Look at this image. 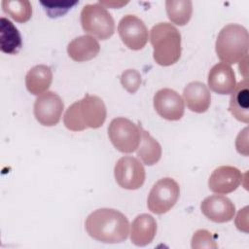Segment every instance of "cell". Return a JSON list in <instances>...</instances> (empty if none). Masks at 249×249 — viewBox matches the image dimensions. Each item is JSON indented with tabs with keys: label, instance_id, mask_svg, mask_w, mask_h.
I'll list each match as a JSON object with an SVG mask.
<instances>
[{
	"label": "cell",
	"instance_id": "obj_1",
	"mask_svg": "<svg viewBox=\"0 0 249 249\" xmlns=\"http://www.w3.org/2000/svg\"><path fill=\"white\" fill-rule=\"evenodd\" d=\"M90 237L103 243H120L128 236L127 218L113 208H100L91 212L85 223Z\"/></svg>",
	"mask_w": 249,
	"mask_h": 249
},
{
	"label": "cell",
	"instance_id": "obj_2",
	"mask_svg": "<svg viewBox=\"0 0 249 249\" xmlns=\"http://www.w3.org/2000/svg\"><path fill=\"white\" fill-rule=\"evenodd\" d=\"M107 116L103 100L96 96L86 94L84 98L70 105L63 116L66 128L72 131L85 130L88 127H100Z\"/></svg>",
	"mask_w": 249,
	"mask_h": 249
},
{
	"label": "cell",
	"instance_id": "obj_3",
	"mask_svg": "<svg viewBox=\"0 0 249 249\" xmlns=\"http://www.w3.org/2000/svg\"><path fill=\"white\" fill-rule=\"evenodd\" d=\"M153 46V57L161 66L176 63L181 56V34L169 22H160L154 25L150 33Z\"/></svg>",
	"mask_w": 249,
	"mask_h": 249
},
{
	"label": "cell",
	"instance_id": "obj_4",
	"mask_svg": "<svg viewBox=\"0 0 249 249\" xmlns=\"http://www.w3.org/2000/svg\"><path fill=\"white\" fill-rule=\"evenodd\" d=\"M248 31L236 23L224 26L219 32L215 44L218 58L229 65L237 63L248 56Z\"/></svg>",
	"mask_w": 249,
	"mask_h": 249
},
{
	"label": "cell",
	"instance_id": "obj_5",
	"mask_svg": "<svg viewBox=\"0 0 249 249\" xmlns=\"http://www.w3.org/2000/svg\"><path fill=\"white\" fill-rule=\"evenodd\" d=\"M81 24L87 33L100 40L110 38L115 31V22L111 14L99 2L83 7Z\"/></svg>",
	"mask_w": 249,
	"mask_h": 249
},
{
	"label": "cell",
	"instance_id": "obj_6",
	"mask_svg": "<svg viewBox=\"0 0 249 249\" xmlns=\"http://www.w3.org/2000/svg\"><path fill=\"white\" fill-rule=\"evenodd\" d=\"M141 126L126 118L118 117L108 126V136L114 147L122 153L134 152L141 141Z\"/></svg>",
	"mask_w": 249,
	"mask_h": 249
},
{
	"label": "cell",
	"instance_id": "obj_7",
	"mask_svg": "<svg viewBox=\"0 0 249 249\" xmlns=\"http://www.w3.org/2000/svg\"><path fill=\"white\" fill-rule=\"evenodd\" d=\"M180 195L178 183L169 177L161 178L152 187L148 199V209L155 214L168 212L177 202Z\"/></svg>",
	"mask_w": 249,
	"mask_h": 249
},
{
	"label": "cell",
	"instance_id": "obj_8",
	"mask_svg": "<svg viewBox=\"0 0 249 249\" xmlns=\"http://www.w3.org/2000/svg\"><path fill=\"white\" fill-rule=\"evenodd\" d=\"M114 175L120 187L126 190H137L144 184L146 172L143 164L137 159L125 156L117 161Z\"/></svg>",
	"mask_w": 249,
	"mask_h": 249
},
{
	"label": "cell",
	"instance_id": "obj_9",
	"mask_svg": "<svg viewBox=\"0 0 249 249\" xmlns=\"http://www.w3.org/2000/svg\"><path fill=\"white\" fill-rule=\"evenodd\" d=\"M64 104L60 96L53 91H46L40 94L33 106L36 120L45 126H53L58 124Z\"/></svg>",
	"mask_w": 249,
	"mask_h": 249
},
{
	"label": "cell",
	"instance_id": "obj_10",
	"mask_svg": "<svg viewBox=\"0 0 249 249\" xmlns=\"http://www.w3.org/2000/svg\"><path fill=\"white\" fill-rule=\"evenodd\" d=\"M118 32L123 43L130 50H141L148 42V29L144 21L133 15H126L121 18Z\"/></svg>",
	"mask_w": 249,
	"mask_h": 249
},
{
	"label": "cell",
	"instance_id": "obj_11",
	"mask_svg": "<svg viewBox=\"0 0 249 249\" xmlns=\"http://www.w3.org/2000/svg\"><path fill=\"white\" fill-rule=\"evenodd\" d=\"M154 108L163 119L178 121L184 115V100L174 89L165 88L158 90L154 95Z\"/></svg>",
	"mask_w": 249,
	"mask_h": 249
},
{
	"label": "cell",
	"instance_id": "obj_12",
	"mask_svg": "<svg viewBox=\"0 0 249 249\" xmlns=\"http://www.w3.org/2000/svg\"><path fill=\"white\" fill-rule=\"evenodd\" d=\"M202 214L212 222L226 223L234 217L235 206L230 198L213 195L204 198L200 204Z\"/></svg>",
	"mask_w": 249,
	"mask_h": 249
},
{
	"label": "cell",
	"instance_id": "obj_13",
	"mask_svg": "<svg viewBox=\"0 0 249 249\" xmlns=\"http://www.w3.org/2000/svg\"><path fill=\"white\" fill-rule=\"evenodd\" d=\"M242 181L240 170L234 166L222 165L217 167L209 177L208 187L211 192L225 195L235 191Z\"/></svg>",
	"mask_w": 249,
	"mask_h": 249
},
{
	"label": "cell",
	"instance_id": "obj_14",
	"mask_svg": "<svg viewBox=\"0 0 249 249\" xmlns=\"http://www.w3.org/2000/svg\"><path fill=\"white\" fill-rule=\"evenodd\" d=\"M208 87L219 94H230L236 85L235 75L232 68L224 62L215 64L208 73Z\"/></svg>",
	"mask_w": 249,
	"mask_h": 249
},
{
	"label": "cell",
	"instance_id": "obj_15",
	"mask_svg": "<svg viewBox=\"0 0 249 249\" xmlns=\"http://www.w3.org/2000/svg\"><path fill=\"white\" fill-rule=\"evenodd\" d=\"M184 101L187 107L196 113H204L211 103V94L208 88L201 82H191L183 90Z\"/></svg>",
	"mask_w": 249,
	"mask_h": 249
},
{
	"label": "cell",
	"instance_id": "obj_16",
	"mask_svg": "<svg viewBox=\"0 0 249 249\" xmlns=\"http://www.w3.org/2000/svg\"><path fill=\"white\" fill-rule=\"evenodd\" d=\"M157 233V222L150 214L138 215L131 224L130 240L136 246L150 244Z\"/></svg>",
	"mask_w": 249,
	"mask_h": 249
},
{
	"label": "cell",
	"instance_id": "obj_17",
	"mask_svg": "<svg viewBox=\"0 0 249 249\" xmlns=\"http://www.w3.org/2000/svg\"><path fill=\"white\" fill-rule=\"evenodd\" d=\"M100 51L98 41L90 35H82L73 39L67 46L68 55L77 62L94 58Z\"/></svg>",
	"mask_w": 249,
	"mask_h": 249
},
{
	"label": "cell",
	"instance_id": "obj_18",
	"mask_svg": "<svg viewBox=\"0 0 249 249\" xmlns=\"http://www.w3.org/2000/svg\"><path fill=\"white\" fill-rule=\"evenodd\" d=\"M229 110L232 116L245 124L249 122V83L247 79L240 81L231 91Z\"/></svg>",
	"mask_w": 249,
	"mask_h": 249
},
{
	"label": "cell",
	"instance_id": "obj_19",
	"mask_svg": "<svg viewBox=\"0 0 249 249\" xmlns=\"http://www.w3.org/2000/svg\"><path fill=\"white\" fill-rule=\"evenodd\" d=\"M52 82V69L45 64L33 66L25 76L26 89L30 93L34 95H39L46 92Z\"/></svg>",
	"mask_w": 249,
	"mask_h": 249
},
{
	"label": "cell",
	"instance_id": "obj_20",
	"mask_svg": "<svg viewBox=\"0 0 249 249\" xmlns=\"http://www.w3.org/2000/svg\"><path fill=\"white\" fill-rule=\"evenodd\" d=\"M22 46L21 37L11 20L6 18H0V49L3 53L15 54Z\"/></svg>",
	"mask_w": 249,
	"mask_h": 249
},
{
	"label": "cell",
	"instance_id": "obj_21",
	"mask_svg": "<svg viewBox=\"0 0 249 249\" xmlns=\"http://www.w3.org/2000/svg\"><path fill=\"white\" fill-rule=\"evenodd\" d=\"M141 141L137 148V157L146 165H153L161 158V146L143 128H141Z\"/></svg>",
	"mask_w": 249,
	"mask_h": 249
},
{
	"label": "cell",
	"instance_id": "obj_22",
	"mask_svg": "<svg viewBox=\"0 0 249 249\" xmlns=\"http://www.w3.org/2000/svg\"><path fill=\"white\" fill-rule=\"evenodd\" d=\"M165 9L168 18L177 25H185L189 22L193 13L191 0H167Z\"/></svg>",
	"mask_w": 249,
	"mask_h": 249
},
{
	"label": "cell",
	"instance_id": "obj_23",
	"mask_svg": "<svg viewBox=\"0 0 249 249\" xmlns=\"http://www.w3.org/2000/svg\"><path fill=\"white\" fill-rule=\"evenodd\" d=\"M1 5L4 13L18 22H26L32 16V6L28 0H3Z\"/></svg>",
	"mask_w": 249,
	"mask_h": 249
},
{
	"label": "cell",
	"instance_id": "obj_24",
	"mask_svg": "<svg viewBox=\"0 0 249 249\" xmlns=\"http://www.w3.org/2000/svg\"><path fill=\"white\" fill-rule=\"evenodd\" d=\"M41 5L51 18H57L65 15L78 1H41Z\"/></svg>",
	"mask_w": 249,
	"mask_h": 249
},
{
	"label": "cell",
	"instance_id": "obj_25",
	"mask_svg": "<svg viewBox=\"0 0 249 249\" xmlns=\"http://www.w3.org/2000/svg\"><path fill=\"white\" fill-rule=\"evenodd\" d=\"M121 84L129 93H134L141 85V75L135 69H127L121 75Z\"/></svg>",
	"mask_w": 249,
	"mask_h": 249
},
{
	"label": "cell",
	"instance_id": "obj_26",
	"mask_svg": "<svg viewBox=\"0 0 249 249\" xmlns=\"http://www.w3.org/2000/svg\"><path fill=\"white\" fill-rule=\"evenodd\" d=\"M212 233L206 230H197L192 237V248H217Z\"/></svg>",
	"mask_w": 249,
	"mask_h": 249
}]
</instances>
